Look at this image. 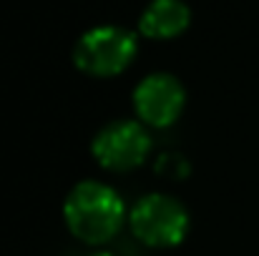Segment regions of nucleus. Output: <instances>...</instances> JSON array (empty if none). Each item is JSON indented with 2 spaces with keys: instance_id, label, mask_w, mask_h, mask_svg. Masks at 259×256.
Masks as SVG:
<instances>
[{
  "instance_id": "f257e3e1",
  "label": "nucleus",
  "mask_w": 259,
  "mask_h": 256,
  "mask_svg": "<svg viewBox=\"0 0 259 256\" xmlns=\"http://www.w3.org/2000/svg\"><path fill=\"white\" fill-rule=\"evenodd\" d=\"M63 219L68 231L91 246L111 241L126 219V209L121 196L98 181H81L73 186L63 203Z\"/></svg>"
},
{
  "instance_id": "f03ea898",
  "label": "nucleus",
  "mask_w": 259,
  "mask_h": 256,
  "mask_svg": "<svg viewBox=\"0 0 259 256\" xmlns=\"http://www.w3.org/2000/svg\"><path fill=\"white\" fill-rule=\"evenodd\" d=\"M136 50L139 43L131 30L121 25H96L78 38L73 48V63L93 78H111L131 66Z\"/></svg>"
},
{
  "instance_id": "7ed1b4c3",
  "label": "nucleus",
  "mask_w": 259,
  "mask_h": 256,
  "mask_svg": "<svg viewBox=\"0 0 259 256\" xmlns=\"http://www.w3.org/2000/svg\"><path fill=\"white\" fill-rule=\"evenodd\" d=\"M128 226L134 236L156 249H166L181 244L189 231V214L186 209L166 193H149L139 198L128 214Z\"/></svg>"
},
{
  "instance_id": "20e7f679",
  "label": "nucleus",
  "mask_w": 259,
  "mask_h": 256,
  "mask_svg": "<svg viewBox=\"0 0 259 256\" xmlns=\"http://www.w3.org/2000/svg\"><path fill=\"white\" fill-rule=\"evenodd\" d=\"M91 151L101 169L123 173L139 169L146 161L151 151V136L139 121H113L96 133Z\"/></svg>"
},
{
  "instance_id": "39448f33",
  "label": "nucleus",
  "mask_w": 259,
  "mask_h": 256,
  "mask_svg": "<svg viewBox=\"0 0 259 256\" xmlns=\"http://www.w3.org/2000/svg\"><path fill=\"white\" fill-rule=\"evenodd\" d=\"M186 103V90L171 73H151L134 90V108L141 123L154 128H166L181 116Z\"/></svg>"
},
{
  "instance_id": "423d86ee",
  "label": "nucleus",
  "mask_w": 259,
  "mask_h": 256,
  "mask_svg": "<svg viewBox=\"0 0 259 256\" xmlns=\"http://www.w3.org/2000/svg\"><path fill=\"white\" fill-rule=\"evenodd\" d=\"M189 20L191 10L184 0H151L139 18V30L146 38L169 40L189 28Z\"/></svg>"
},
{
  "instance_id": "0eeeda50",
  "label": "nucleus",
  "mask_w": 259,
  "mask_h": 256,
  "mask_svg": "<svg viewBox=\"0 0 259 256\" xmlns=\"http://www.w3.org/2000/svg\"><path fill=\"white\" fill-rule=\"evenodd\" d=\"M93 256H113V254H93Z\"/></svg>"
}]
</instances>
